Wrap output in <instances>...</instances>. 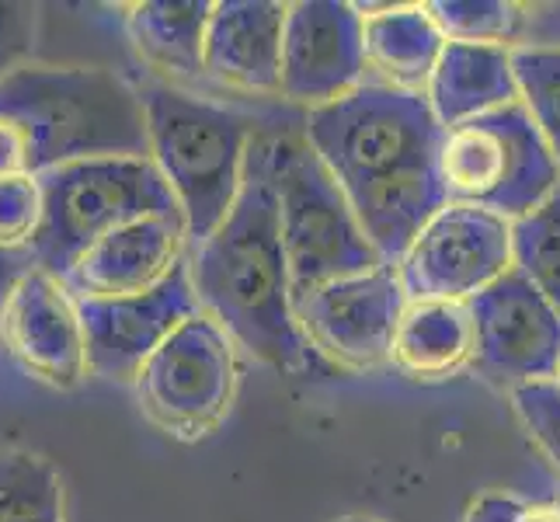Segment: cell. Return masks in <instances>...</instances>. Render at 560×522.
I'll list each match as a JSON object with an SVG mask.
<instances>
[{"label": "cell", "instance_id": "1", "mask_svg": "<svg viewBox=\"0 0 560 522\" xmlns=\"http://www.w3.org/2000/svg\"><path fill=\"white\" fill-rule=\"evenodd\" d=\"M442 137L446 129L424 94L376 81L306 115V143L335 174L386 265L408 255L424 223L446 206Z\"/></svg>", "mask_w": 560, "mask_h": 522}, {"label": "cell", "instance_id": "2", "mask_svg": "<svg viewBox=\"0 0 560 522\" xmlns=\"http://www.w3.org/2000/svg\"><path fill=\"white\" fill-rule=\"evenodd\" d=\"M272 147L276 140H255L234 209L217 234L196 244L188 272L199 311L217 321L237 348L282 373H296L314 362V345L296 321Z\"/></svg>", "mask_w": 560, "mask_h": 522}, {"label": "cell", "instance_id": "3", "mask_svg": "<svg viewBox=\"0 0 560 522\" xmlns=\"http://www.w3.org/2000/svg\"><path fill=\"white\" fill-rule=\"evenodd\" d=\"M150 158L140 91L102 67H22L0 81V178Z\"/></svg>", "mask_w": 560, "mask_h": 522}, {"label": "cell", "instance_id": "4", "mask_svg": "<svg viewBox=\"0 0 560 522\" xmlns=\"http://www.w3.org/2000/svg\"><path fill=\"white\" fill-rule=\"evenodd\" d=\"M140 102L150 129V161L175 192L188 241L202 244L241 196L247 153L258 140L255 129L241 112L171 84L143 88Z\"/></svg>", "mask_w": 560, "mask_h": 522}, {"label": "cell", "instance_id": "5", "mask_svg": "<svg viewBox=\"0 0 560 522\" xmlns=\"http://www.w3.org/2000/svg\"><path fill=\"white\" fill-rule=\"evenodd\" d=\"M43 223L28 244L38 272L67 279L88 251L126 223L182 217L175 192L150 158H102L56 167L38 178Z\"/></svg>", "mask_w": 560, "mask_h": 522}, {"label": "cell", "instance_id": "6", "mask_svg": "<svg viewBox=\"0 0 560 522\" xmlns=\"http://www.w3.org/2000/svg\"><path fill=\"white\" fill-rule=\"evenodd\" d=\"M272 174L293 300H303L335 279H349L383 265L349 196L306 137L276 140Z\"/></svg>", "mask_w": 560, "mask_h": 522}, {"label": "cell", "instance_id": "7", "mask_svg": "<svg viewBox=\"0 0 560 522\" xmlns=\"http://www.w3.org/2000/svg\"><path fill=\"white\" fill-rule=\"evenodd\" d=\"M446 202L523 220L560 185V161L523 102L446 129L439 147Z\"/></svg>", "mask_w": 560, "mask_h": 522}, {"label": "cell", "instance_id": "8", "mask_svg": "<svg viewBox=\"0 0 560 522\" xmlns=\"http://www.w3.org/2000/svg\"><path fill=\"white\" fill-rule=\"evenodd\" d=\"M237 391V345L209 314L188 317L137 376L140 408L182 439L209 436Z\"/></svg>", "mask_w": 560, "mask_h": 522}, {"label": "cell", "instance_id": "9", "mask_svg": "<svg viewBox=\"0 0 560 522\" xmlns=\"http://www.w3.org/2000/svg\"><path fill=\"white\" fill-rule=\"evenodd\" d=\"M515 268L512 220L446 202L397 262L408 303H470Z\"/></svg>", "mask_w": 560, "mask_h": 522}, {"label": "cell", "instance_id": "10", "mask_svg": "<svg viewBox=\"0 0 560 522\" xmlns=\"http://www.w3.org/2000/svg\"><path fill=\"white\" fill-rule=\"evenodd\" d=\"M408 311L397 265L335 279L296 300V321L314 352L349 370H373L394 362V338Z\"/></svg>", "mask_w": 560, "mask_h": 522}, {"label": "cell", "instance_id": "11", "mask_svg": "<svg viewBox=\"0 0 560 522\" xmlns=\"http://www.w3.org/2000/svg\"><path fill=\"white\" fill-rule=\"evenodd\" d=\"M474 317V370L498 386L553 380L560 366V314L523 276L512 272L467 303Z\"/></svg>", "mask_w": 560, "mask_h": 522}, {"label": "cell", "instance_id": "12", "mask_svg": "<svg viewBox=\"0 0 560 522\" xmlns=\"http://www.w3.org/2000/svg\"><path fill=\"white\" fill-rule=\"evenodd\" d=\"M88 345V370L102 380L137 383L150 356L199 314L188 262L150 293L115 300H77Z\"/></svg>", "mask_w": 560, "mask_h": 522}, {"label": "cell", "instance_id": "13", "mask_svg": "<svg viewBox=\"0 0 560 522\" xmlns=\"http://www.w3.org/2000/svg\"><path fill=\"white\" fill-rule=\"evenodd\" d=\"M362 14L345 0L289 4L282 38V94L289 102L320 108L365 84Z\"/></svg>", "mask_w": 560, "mask_h": 522}, {"label": "cell", "instance_id": "14", "mask_svg": "<svg viewBox=\"0 0 560 522\" xmlns=\"http://www.w3.org/2000/svg\"><path fill=\"white\" fill-rule=\"evenodd\" d=\"M0 332L14 359L52 386H77L88 373V345L81 306L60 279L32 272L14 289Z\"/></svg>", "mask_w": 560, "mask_h": 522}, {"label": "cell", "instance_id": "15", "mask_svg": "<svg viewBox=\"0 0 560 522\" xmlns=\"http://www.w3.org/2000/svg\"><path fill=\"white\" fill-rule=\"evenodd\" d=\"M185 217H147L119 227L77 262L63 286L73 300H115L150 293L185 265Z\"/></svg>", "mask_w": 560, "mask_h": 522}, {"label": "cell", "instance_id": "16", "mask_svg": "<svg viewBox=\"0 0 560 522\" xmlns=\"http://www.w3.org/2000/svg\"><path fill=\"white\" fill-rule=\"evenodd\" d=\"M289 4L220 0L206 32V77L237 91H282V38Z\"/></svg>", "mask_w": 560, "mask_h": 522}, {"label": "cell", "instance_id": "17", "mask_svg": "<svg viewBox=\"0 0 560 522\" xmlns=\"http://www.w3.org/2000/svg\"><path fill=\"white\" fill-rule=\"evenodd\" d=\"M359 8V4H355ZM362 38H365V67L376 73V84L397 91H429L432 73L446 53V35L435 25L429 4L404 8H359Z\"/></svg>", "mask_w": 560, "mask_h": 522}, {"label": "cell", "instance_id": "18", "mask_svg": "<svg viewBox=\"0 0 560 522\" xmlns=\"http://www.w3.org/2000/svg\"><path fill=\"white\" fill-rule=\"evenodd\" d=\"M424 98H429L442 129H453L459 123L477 119V115L518 102L512 49L446 43V53H442Z\"/></svg>", "mask_w": 560, "mask_h": 522}, {"label": "cell", "instance_id": "19", "mask_svg": "<svg viewBox=\"0 0 560 522\" xmlns=\"http://www.w3.org/2000/svg\"><path fill=\"white\" fill-rule=\"evenodd\" d=\"M474 362L467 303H408L394 338V366L415 380H442Z\"/></svg>", "mask_w": 560, "mask_h": 522}, {"label": "cell", "instance_id": "20", "mask_svg": "<svg viewBox=\"0 0 560 522\" xmlns=\"http://www.w3.org/2000/svg\"><path fill=\"white\" fill-rule=\"evenodd\" d=\"M209 0H147L129 8V35L143 60L175 77H202Z\"/></svg>", "mask_w": 560, "mask_h": 522}, {"label": "cell", "instance_id": "21", "mask_svg": "<svg viewBox=\"0 0 560 522\" xmlns=\"http://www.w3.org/2000/svg\"><path fill=\"white\" fill-rule=\"evenodd\" d=\"M0 522H63V488L49 460L0 450Z\"/></svg>", "mask_w": 560, "mask_h": 522}, {"label": "cell", "instance_id": "22", "mask_svg": "<svg viewBox=\"0 0 560 522\" xmlns=\"http://www.w3.org/2000/svg\"><path fill=\"white\" fill-rule=\"evenodd\" d=\"M512 255L515 272H523L560 314V185L512 223Z\"/></svg>", "mask_w": 560, "mask_h": 522}, {"label": "cell", "instance_id": "23", "mask_svg": "<svg viewBox=\"0 0 560 522\" xmlns=\"http://www.w3.org/2000/svg\"><path fill=\"white\" fill-rule=\"evenodd\" d=\"M518 102L560 161V46H518L512 49Z\"/></svg>", "mask_w": 560, "mask_h": 522}, {"label": "cell", "instance_id": "24", "mask_svg": "<svg viewBox=\"0 0 560 522\" xmlns=\"http://www.w3.org/2000/svg\"><path fill=\"white\" fill-rule=\"evenodd\" d=\"M429 11L446 43L509 46L523 25V11L505 0H435Z\"/></svg>", "mask_w": 560, "mask_h": 522}, {"label": "cell", "instance_id": "25", "mask_svg": "<svg viewBox=\"0 0 560 522\" xmlns=\"http://www.w3.org/2000/svg\"><path fill=\"white\" fill-rule=\"evenodd\" d=\"M43 223L38 178H0V251H28Z\"/></svg>", "mask_w": 560, "mask_h": 522}, {"label": "cell", "instance_id": "26", "mask_svg": "<svg viewBox=\"0 0 560 522\" xmlns=\"http://www.w3.org/2000/svg\"><path fill=\"white\" fill-rule=\"evenodd\" d=\"M512 404L523 418L526 432L536 439V446L547 453V460L560 471V383L536 380L526 386H515Z\"/></svg>", "mask_w": 560, "mask_h": 522}, {"label": "cell", "instance_id": "27", "mask_svg": "<svg viewBox=\"0 0 560 522\" xmlns=\"http://www.w3.org/2000/svg\"><path fill=\"white\" fill-rule=\"evenodd\" d=\"M35 38V8L0 0V81L25 67Z\"/></svg>", "mask_w": 560, "mask_h": 522}, {"label": "cell", "instance_id": "28", "mask_svg": "<svg viewBox=\"0 0 560 522\" xmlns=\"http://www.w3.org/2000/svg\"><path fill=\"white\" fill-rule=\"evenodd\" d=\"M32 268L35 265L28 258V251H0V317H4L14 289L22 286V279L32 272Z\"/></svg>", "mask_w": 560, "mask_h": 522}, {"label": "cell", "instance_id": "29", "mask_svg": "<svg viewBox=\"0 0 560 522\" xmlns=\"http://www.w3.org/2000/svg\"><path fill=\"white\" fill-rule=\"evenodd\" d=\"M523 501L515 498H505V495H488L480 498L477 506L470 509V515L463 522H518V515H523Z\"/></svg>", "mask_w": 560, "mask_h": 522}, {"label": "cell", "instance_id": "30", "mask_svg": "<svg viewBox=\"0 0 560 522\" xmlns=\"http://www.w3.org/2000/svg\"><path fill=\"white\" fill-rule=\"evenodd\" d=\"M518 522H560V506H526Z\"/></svg>", "mask_w": 560, "mask_h": 522}, {"label": "cell", "instance_id": "31", "mask_svg": "<svg viewBox=\"0 0 560 522\" xmlns=\"http://www.w3.org/2000/svg\"><path fill=\"white\" fill-rule=\"evenodd\" d=\"M341 522H383L376 515H349V519H341Z\"/></svg>", "mask_w": 560, "mask_h": 522}, {"label": "cell", "instance_id": "32", "mask_svg": "<svg viewBox=\"0 0 560 522\" xmlns=\"http://www.w3.org/2000/svg\"><path fill=\"white\" fill-rule=\"evenodd\" d=\"M553 380H557V383H560V366H557V376H553Z\"/></svg>", "mask_w": 560, "mask_h": 522}, {"label": "cell", "instance_id": "33", "mask_svg": "<svg viewBox=\"0 0 560 522\" xmlns=\"http://www.w3.org/2000/svg\"><path fill=\"white\" fill-rule=\"evenodd\" d=\"M557 506H560V498H557Z\"/></svg>", "mask_w": 560, "mask_h": 522}]
</instances>
